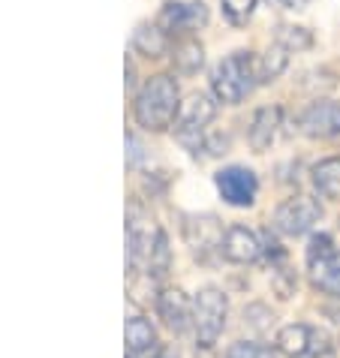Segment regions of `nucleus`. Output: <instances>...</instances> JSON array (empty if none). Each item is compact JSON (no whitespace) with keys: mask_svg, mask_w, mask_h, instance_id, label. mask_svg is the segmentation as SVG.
Returning <instances> with one entry per match:
<instances>
[{"mask_svg":"<svg viewBox=\"0 0 340 358\" xmlns=\"http://www.w3.org/2000/svg\"><path fill=\"white\" fill-rule=\"evenodd\" d=\"M328 256H334V241L328 232H316L313 238H310V247H307V265L313 268L319 262H325Z\"/></svg>","mask_w":340,"mask_h":358,"instance_id":"obj_21","label":"nucleus"},{"mask_svg":"<svg viewBox=\"0 0 340 358\" xmlns=\"http://www.w3.org/2000/svg\"><path fill=\"white\" fill-rule=\"evenodd\" d=\"M226 358H277V352L268 350V346L250 343V341H238L226 350Z\"/></svg>","mask_w":340,"mask_h":358,"instance_id":"obj_22","label":"nucleus"},{"mask_svg":"<svg viewBox=\"0 0 340 358\" xmlns=\"http://www.w3.org/2000/svg\"><path fill=\"white\" fill-rule=\"evenodd\" d=\"M280 117H283V108L280 106H262L253 112V121H250V130H247V142L256 154H262L274 145Z\"/></svg>","mask_w":340,"mask_h":358,"instance_id":"obj_11","label":"nucleus"},{"mask_svg":"<svg viewBox=\"0 0 340 358\" xmlns=\"http://www.w3.org/2000/svg\"><path fill=\"white\" fill-rule=\"evenodd\" d=\"M220 253H223L226 262L247 265V262H256L265 250H262V238H259L253 229L235 223V226H229L226 232L220 235Z\"/></svg>","mask_w":340,"mask_h":358,"instance_id":"obj_9","label":"nucleus"},{"mask_svg":"<svg viewBox=\"0 0 340 358\" xmlns=\"http://www.w3.org/2000/svg\"><path fill=\"white\" fill-rule=\"evenodd\" d=\"M319 220H323V205L313 196H292L277 205L271 217V229L283 238H298L307 235Z\"/></svg>","mask_w":340,"mask_h":358,"instance_id":"obj_5","label":"nucleus"},{"mask_svg":"<svg viewBox=\"0 0 340 358\" xmlns=\"http://www.w3.org/2000/svg\"><path fill=\"white\" fill-rule=\"evenodd\" d=\"M214 184L220 196H223L226 205L232 208H250L256 202V193H259V178L253 169L247 166H226L214 175Z\"/></svg>","mask_w":340,"mask_h":358,"instance_id":"obj_7","label":"nucleus"},{"mask_svg":"<svg viewBox=\"0 0 340 358\" xmlns=\"http://www.w3.org/2000/svg\"><path fill=\"white\" fill-rule=\"evenodd\" d=\"M310 181H313L316 193L323 199L340 202V157H325V160L313 163V169H310Z\"/></svg>","mask_w":340,"mask_h":358,"instance_id":"obj_13","label":"nucleus"},{"mask_svg":"<svg viewBox=\"0 0 340 358\" xmlns=\"http://www.w3.org/2000/svg\"><path fill=\"white\" fill-rule=\"evenodd\" d=\"M256 82V57L250 52H232L211 69V94L223 106H238L241 99H247Z\"/></svg>","mask_w":340,"mask_h":358,"instance_id":"obj_2","label":"nucleus"},{"mask_svg":"<svg viewBox=\"0 0 340 358\" xmlns=\"http://www.w3.org/2000/svg\"><path fill=\"white\" fill-rule=\"evenodd\" d=\"M226 313H229V301L223 289L217 286H205L196 292L193 301V328H196V341L199 346H214L217 337L226 328Z\"/></svg>","mask_w":340,"mask_h":358,"instance_id":"obj_3","label":"nucleus"},{"mask_svg":"<svg viewBox=\"0 0 340 358\" xmlns=\"http://www.w3.org/2000/svg\"><path fill=\"white\" fill-rule=\"evenodd\" d=\"M271 6H280V9H304L310 0H268Z\"/></svg>","mask_w":340,"mask_h":358,"instance_id":"obj_24","label":"nucleus"},{"mask_svg":"<svg viewBox=\"0 0 340 358\" xmlns=\"http://www.w3.org/2000/svg\"><path fill=\"white\" fill-rule=\"evenodd\" d=\"M205 24H208V6L202 0H193V3L169 0L163 6V13H160V27L166 34H193Z\"/></svg>","mask_w":340,"mask_h":358,"instance_id":"obj_10","label":"nucleus"},{"mask_svg":"<svg viewBox=\"0 0 340 358\" xmlns=\"http://www.w3.org/2000/svg\"><path fill=\"white\" fill-rule=\"evenodd\" d=\"M157 310L160 320H163L175 334H181L193 322V304L187 301V295L181 289H166L163 295L157 298Z\"/></svg>","mask_w":340,"mask_h":358,"instance_id":"obj_12","label":"nucleus"},{"mask_svg":"<svg viewBox=\"0 0 340 358\" xmlns=\"http://www.w3.org/2000/svg\"><path fill=\"white\" fill-rule=\"evenodd\" d=\"M157 346V331L154 325L142 320V316H133L127 320V350L129 355H148Z\"/></svg>","mask_w":340,"mask_h":358,"instance_id":"obj_15","label":"nucleus"},{"mask_svg":"<svg viewBox=\"0 0 340 358\" xmlns=\"http://www.w3.org/2000/svg\"><path fill=\"white\" fill-rule=\"evenodd\" d=\"M217 117V103L214 96L208 94H190L181 103V112L175 117V133L178 138L199 157V148H202V130Z\"/></svg>","mask_w":340,"mask_h":358,"instance_id":"obj_4","label":"nucleus"},{"mask_svg":"<svg viewBox=\"0 0 340 358\" xmlns=\"http://www.w3.org/2000/svg\"><path fill=\"white\" fill-rule=\"evenodd\" d=\"M277 350L289 358H325L332 355V337L313 325L292 322L277 331Z\"/></svg>","mask_w":340,"mask_h":358,"instance_id":"obj_6","label":"nucleus"},{"mask_svg":"<svg viewBox=\"0 0 340 358\" xmlns=\"http://www.w3.org/2000/svg\"><path fill=\"white\" fill-rule=\"evenodd\" d=\"M157 358H172V355H169V352H160V355H157Z\"/></svg>","mask_w":340,"mask_h":358,"instance_id":"obj_25","label":"nucleus"},{"mask_svg":"<svg viewBox=\"0 0 340 358\" xmlns=\"http://www.w3.org/2000/svg\"><path fill=\"white\" fill-rule=\"evenodd\" d=\"M133 48L145 57H166L169 34L160 24H139L136 34H133Z\"/></svg>","mask_w":340,"mask_h":358,"instance_id":"obj_14","label":"nucleus"},{"mask_svg":"<svg viewBox=\"0 0 340 358\" xmlns=\"http://www.w3.org/2000/svg\"><path fill=\"white\" fill-rule=\"evenodd\" d=\"M178 112H181V91H178L175 76L169 73L151 76L133 99V117L148 133L169 130L175 124Z\"/></svg>","mask_w":340,"mask_h":358,"instance_id":"obj_1","label":"nucleus"},{"mask_svg":"<svg viewBox=\"0 0 340 358\" xmlns=\"http://www.w3.org/2000/svg\"><path fill=\"white\" fill-rule=\"evenodd\" d=\"M142 160H145V148H142V142H139V136L129 133L127 136V166L133 169V166H139Z\"/></svg>","mask_w":340,"mask_h":358,"instance_id":"obj_23","label":"nucleus"},{"mask_svg":"<svg viewBox=\"0 0 340 358\" xmlns=\"http://www.w3.org/2000/svg\"><path fill=\"white\" fill-rule=\"evenodd\" d=\"M286 66H289V52L283 45H271L268 52L256 61V73H259V82L268 85V82H277L280 76L286 73Z\"/></svg>","mask_w":340,"mask_h":358,"instance_id":"obj_18","label":"nucleus"},{"mask_svg":"<svg viewBox=\"0 0 340 358\" xmlns=\"http://www.w3.org/2000/svg\"><path fill=\"white\" fill-rule=\"evenodd\" d=\"M274 43L283 45L286 52H304L313 45V34L307 27H295V24H280L274 31Z\"/></svg>","mask_w":340,"mask_h":358,"instance_id":"obj_19","label":"nucleus"},{"mask_svg":"<svg viewBox=\"0 0 340 358\" xmlns=\"http://www.w3.org/2000/svg\"><path fill=\"white\" fill-rule=\"evenodd\" d=\"M172 61L181 76H196L205 64V48H202V43H196V39H184V43L175 45Z\"/></svg>","mask_w":340,"mask_h":358,"instance_id":"obj_17","label":"nucleus"},{"mask_svg":"<svg viewBox=\"0 0 340 358\" xmlns=\"http://www.w3.org/2000/svg\"><path fill=\"white\" fill-rule=\"evenodd\" d=\"M220 3H223V15L229 18V24L241 27L250 22V15L256 13L259 0H220Z\"/></svg>","mask_w":340,"mask_h":358,"instance_id":"obj_20","label":"nucleus"},{"mask_svg":"<svg viewBox=\"0 0 340 358\" xmlns=\"http://www.w3.org/2000/svg\"><path fill=\"white\" fill-rule=\"evenodd\" d=\"M298 130L310 138H340V103L313 99L298 115Z\"/></svg>","mask_w":340,"mask_h":358,"instance_id":"obj_8","label":"nucleus"},{"mask_svg":"<svg viewBox=\"0 0 340 358\" xmlns=\"http://www.w3.org/2000/svg\"><path fill=\"white\" fill-rule=\"evenodd\" d=\"M310 277H313L316 289H323L325 295L340 298V250H334V256H328L325 262L310 268Z\"/></svg>","mask_w":340,"mask_h":358,"instance_id":"obj_16","label":"nucleus"}]
</instances>
